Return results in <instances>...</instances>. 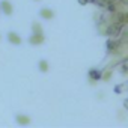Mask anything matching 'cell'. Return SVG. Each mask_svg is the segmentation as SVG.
<instances>
[{"instance_id": "obj_1", "label": "cell", "mask_w": 128, "mask_h": 128, "mask_svg": "<svg viewBox=\"0 0 128 128\" xmlns=\"http://www.w3.org/2000/svg\"><path fill=\"white\" fill-rule=\"evenodd\" d=\"M2 6H3V9H5V12H6V14H11V12H12V9H11V3L3 2V5H2Z\"/></svg>"}, {"instance_id": "obj_2", "label": "cell", "mask_w": 128, "mask_h": 128, "mask_svg": "<svg viewBox=\"0 0 128 128\" xmlns=\"http://www.w3.org/2000/svg\"><path fill=\"white\" fill-rule=\"evenodd\" d=\"M9 39H11L14 44H20V38H18L15 33H9Z\"/></svg>"}, {"instance_id": "obj_3", "label": "cell", "mask_w": 128, "mask_h": 128, "mask_svg": "<svg viewBox=\"0 0 128 128\" xmlns=\"http://www.w3.org/2000/svg\"><path fill=\"white\" fill-rule=\"evenodd\" d=\"M41 14H42V17H47V18H51L53 17V12L51 11H42Z\"/></svg>"}, {"instance_id": "obj_4", "label": "cell", "mask_w": 128, "mask_h": 128, "mask_svg": "<svg viewBox=\"0 0 128 128\" xmlns=\"http://www.w3.org/2000/svg\"><path fill=\"white\" fill-rule=\"evenodd\" d=\"M39 66H41L42 71H47V70H48V68H47V66H48V65H47V62H41V63H39Z\"/></svg>"}]
</instances>
